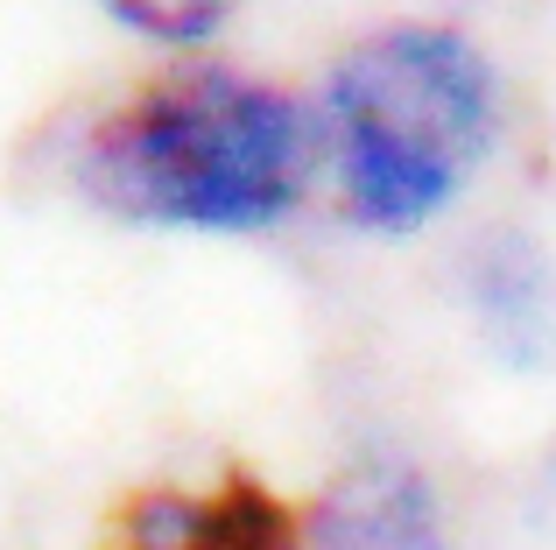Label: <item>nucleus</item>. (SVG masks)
Masks as SVG:
<instances>
[{
    "instance_id": "nucleus-1",
    "label": "nucleus",
    "mask_w": 556,
    "mask_h": 550,
    "mask_svg": "<svg viewBox=\"0 0 556 550\" xmlns=\"http://www.w3.org/2000/svg\"><path fill=\"white\" fill-rule=\"evenodd\" d=\"M56 184L135 234L268 240L317 198V113L240 57L190 50L85 107L56 141Z\"/></svg>"
},
{
    "instance_id": "nucleus-2",
    "label": "nucleus",
    "mask_w": 556,
    "mask_h": 550,
    "mask_svg": "<svg viewBox=\"0 0 556 550\" xmlns=\"http://www.w3.org/2000/svg\"><path fill=\"white\" fill-rule=\"evenodd\" d=\"M317 198L374 248H408L458 220L507 149V71L451 14H380L325 64Z\"/></svg>"
},
{
    "instance_id": "nucleus-3",
    "label": "nucleus",
    "mask_w": 556,
    "mask_h": 550,
    "mask_svg": "<svg viewBox=\"0 0 556 550\" xmlns=\"http://www.w3.org/2000/svg\"><path fill=\"white\" fill-rule=\"evenodd\" d=\"M311 501H289L254 466L226 459L212 473L141 480L106 509L99 550H303Z\"/></svg>"
},
{
    "instance_id": "nucleus-4",
    "label": "nucleus",
    "mask_w": 556,
    "mask_h": 550,
    "mask_svg": "<svg viewBox=\"0 0 556 550\" xmlns=\"http://www.w3.org/2000/svg\"><path fill=\"white\" fill-rule=\"evenodd\" d=\"M472 346L507 374H556V248L535 226H486L458 254Z\"/></svg>"
},
{
    "instance_id": "nucleus-5",
    "label": "nucleus",
    "mask_w": 556,
    "mask_h": 550,
    "mask_svg": "<svg viewBox=\"0 0 556 550\" xmlns=\"http://www.w3.org/2000/svg\"><path fill=\"white\" fill-rule=\"evenodd\" d=\"M303 550H458L444 487L408 452H359L325 480Z\"/></svg>"
},
{
    "instance_id": "nucleus-6",
    "label": "nucleus",
    "mask_w": 556,
    "mask_h": 550,
    "mask_svg": "<svg viewBox=\"0 0 556 550\" xmlns=\"http://www.w3.org/2000/svg\"><path fill=\"white\" fill-rule=\"evenodd\" d=\"M121 36L149 42L163 57H190V50H212L226 36V22L247 8V0H92Z\"/></svg>"
},
{
    "instance_id": "nucleus-7",
    "label": "nucleus",
    "mask_w": 556,
    "mask_h": 550,
    "mask_svg": "<svg viewBox=\"0 0 556 550\" xmlns=\"http://www.w3.org/2000/svg\"><path fill=\"white\" fill-rule=\"evenodd\" d=\"M543 487H549V495H556V445H549V452H543Z\"/></svg>"
}]
</instances>
